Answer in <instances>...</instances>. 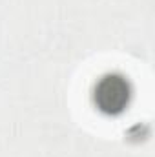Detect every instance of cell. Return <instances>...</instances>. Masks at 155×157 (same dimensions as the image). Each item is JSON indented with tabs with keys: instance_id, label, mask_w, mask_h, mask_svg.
I'll return each mask as SVG.
<instances>
[{
	"instance_id": "cell-1",
	"label": "cell",
	"mask_w": 155,
	"mask_h": 157,
	"mask_svg": "<svg viewBox=\"0 0 155 157\" xmlns=\"http://www.w3.org/2000/svg\"><path fill=\"white\" fill-rule=\"evenodd\" d=\"M126 88L122 82L115 78H106L99 88V102L104 110H115L120 108L126 101Z\"/></svg>"
}]
</instances>
